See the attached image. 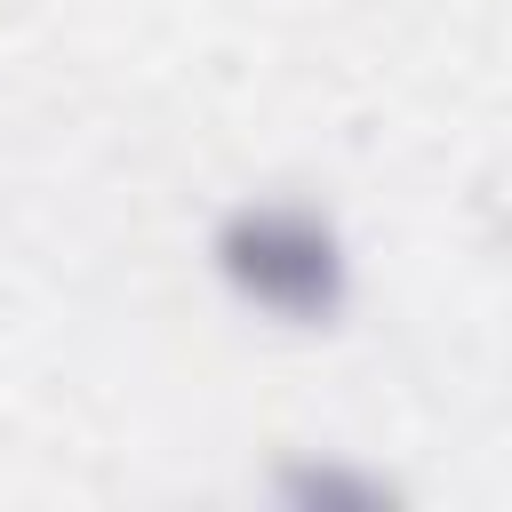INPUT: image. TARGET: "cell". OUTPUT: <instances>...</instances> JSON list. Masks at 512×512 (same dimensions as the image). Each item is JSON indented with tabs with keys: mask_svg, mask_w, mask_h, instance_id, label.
Returning a JSON list of instances; mask_svg holds the SVG:
<instances>
[{
	"mask_svg": "<svg viewBox=\"0 0 512 512\" xmlns=\"http://www.w3.org/2000/svg\"><path fill=\"white\" fill-rule=\"evenodd\" d=\"M200 264L216 296L280 336H320L352 312L360 296V248L336 208L304 192H240L216 208Z\"/></svg>",
	"mask_w": 512,
	"mask_h": 512,
	"instance_id": "1",
	"label": "cell"
},
{
	"mask_svg": "<svg viewBox=\"0 0 512 512\" xmlns=\"http://www.w3.org/2000/svg\"><path fill=\"white\" fill-rule=\"evenodd\" d=\"M256 488L272 512H400L408 504V480L360 448H280Z\"/></svg>",
	"mask_w": 512,
	"mask_h": 512,
	"instance_id": "2",
	"label": "cell"
}]
</instances>
